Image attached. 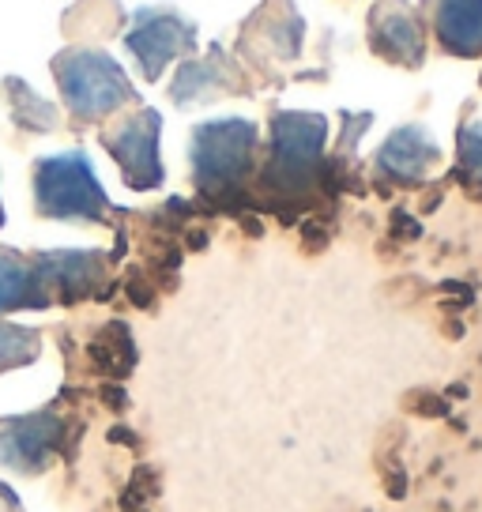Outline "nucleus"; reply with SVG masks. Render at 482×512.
<instances>
[{
	"mask_svg": "<svg viewBox=\"0 0 482 512\" xmlns=\"http://www.w3.org/2000/svg\"><path fill=\"white\" fill-rule=\"evenodd\" d=\"M479 87H482V76H479Z\"/></svg>",
	"mask_w": 482,
	"mask_h": 512,
	"instance_id": "nucleus-20",
	"label": "nucleus"
},
{
	"mask_svg": "<svg viewBox=\"0 0 482 512\" xmlns=\"http://www.w3.org/2000/svg\"><path fill=\"white\" fill-rule=\"evenodd\" d=\"M0 512H23V501L8 482H0Z\"/></svg>",
	"mask_w": 482,
	"mask_h": 512,
	"instance_id": "nucleus-18",
	"label": "nucleus"
},
{
	"mask_svg": "<svg viewBox=\"0 0 482 512\" xmlns=\"http://www.w3.org/2000/svg\"><path fill=\"white\" fill-rule=\"evenodd\" d=\"M306 19L294 0H260L257 12L238 27V61L257 72V83L283 87L290 68L302 57Z\"/></svg>",
	"mask_w": 482,
	"mask_h": 512,
	"instance_id": "nucleus-5",
	"label": "nucleus"
},
{
	"mask_svg": "<svg viewBox=\"0 0 482 512\" xmlns=\"http://www.w3.org/2000/svg\"><path fill=\"white\" fill-rule=\"evenodd\" d=\"M34 211L42 219H57V223L91 226H110L117 215L106 189L98 185L87 151L80 147L34 162Z\"/></svg>",
	"mask_w": 482,
	"mask_h": 512,
	"instance_id": "nucleus-2",
	"label": "nucleus"
},
{
	"mask_svg": "<svg viewBox=\"0 0 482 512\" xmlns=\"http://www.w3.org/2000/svg\"><path fill=\"white\" fill-rule=\"evenodd\" d=\"M445 162L441 144L426 125H400L373 155V174L396 185V189H418Z\"/></svg>",
	"mask_w": 482,
	"mask_h": 512,
	"instance_id": "nucleus-12",
	"label": "nucleus"
},
{
	"mask_svg": "<svg viewBox=\"0 0 482 512\" xmlns=\"http://www.w3.org/2000/svg\"><path fill=\"white\" fill-rule=\"evenodd\" d=\"M162 113L151 106H132L129 113L110 117V125L98 132V144L110 151L117 170L132 192H151L162 185V159H159Z\"/></svg>",
	"mask_w": 482,
	"mask_h": 512,
	"instance_id": "nucleus-6",
	"label": "nucleus"
},
{
	"mask_svg": "<svg viewBox=\"0 0 482 512\" xmlns=\"http://www.w3.org/2000/svg\"><path fill=\"white\" fill-rule=\"evenodd\" d=\"M324 140H328V117L309 110H279L268 121V155L260 166L264 189L279 196L306 192L324 166Z\"/></svg>",
	"mask_w": 482,
	"mask_h": 512,
	"instance_id": "nucleus-4",
	"label": "nucleus"
},
{
	"mask_svg": "<svg viewBox=\"0 0 482 512\" xmlns=\"http://www.w3.org/2000/svg\"><path fill=\"white\" fill-rule=\"evenodd\" d=\"M49 305H76L106 298L110 290V256L98 249H49L38 253Z\"/></svg>",
	"mask_w": 482,
	"mask_h": 512,
	"instance_id": "nucleus-11",
	"label": "nucleus"
},
{
	"mask_svg": "<svg viewBox=\"0 0 482 512\" xmlns=\"http://www.w3.org/2000/svg\"><path fill=\"white\" fill-rule=\"evenodd\" d=\"M125 46L140 64V76L147 83L162 80L166 64L177 57H193L200 38H196V23L189 16H181L170 4H147L136 8L125 34Z\"/></svg>",
	"mask_w": 482,
	"mask_h": 512,
	"instance_id": "nucleus-7",
	"label": "nucleus"
},
{
	"mask_svg": "<svg viewBox=\"0 0 482 512\" xmlns=\"http://www.w3.org/2000/svg\"><path fill=\"white\" fill-rule=\"evenodd\" d=\"M426 31L434 34L445 57L479 61L482 57V0H418Z\"/></svg>",
	"mask_w": 482,
	"mask_h": 512,
	"instance_id": "nucleus-13",
	"label": "nucleus"
},
{
	"mask_svg": "<svg viewBox=\"0 0 482 512\" xmlns=\"http://www.w3.org/2000/svg\"><path fill=\"white\" fill-rule=\"evenodd\" d=\"M0 226H4V204H0Z\"/></svg>",
	"mask_w": 482,
	"mask_h": 512,
	"instance_id": "nucleus-19",
	"label": "nucleus"
},
{
	"mask_svg": "<svg viewBox=\"0 0 482 512\" xmlns=\"http://www.w3.org/2000/svg\"><path fill=\"white\" fill-rule=\"evenodd\" d=\"M38 354H42V332L38 328L12 324V320L0 317V373L31 366Z\"/></svg>",
	"mask_w": 482,
	"mask_h": 512,
	"instance_id": "nucleus-16",
	"label": "nucleus"
},
{
	"mask_svg": "<svg viewBox=\"0 0 482 512\" xmlns=\"http://www.w3.org/2000/svg\"><path fill=\"white\" fill-rule=\"evenodd\" d=\"M456 174L471 189H482V117H471V106L456 128Z\"/></svg>",
	"mask_w": 482,
	"mask_h": 512,
	"instance_id": "nucleus-17",
	"label": "nucleus"
},
{
	"mask_svg": "<svg viewBox=\"0 0 482 512\" xmlns=\"http://www.w3.org/2000/svg\"><path fill=\"white\" fill-rule=\"evenodd\" d=\"M366 42H370L373 57L415 72L426 64V49H430V31L426 19L411 0H377L366 16Z\"/></svg>",
	"mask_w": 482,
	"mask_h": 512,
	"instance_id": "nucleus-9",
	"label": "nucleus"
},
{
	"mask_svg": "<svg viewBox=\"0 0 482 512\" xmlns=\"http://www.w3.org/2000/svg\"><path fill=\"white\" fill-rule=\"evenodd\" d=\"M253 91H257V80L245 72V64L238 57H230L219 42H211L204 57H185V64H177V76L170 83V102L177 110H193L211 98L253 95Z\"/></svg>",
	"mask_w": 482,
	"mask_h": 512,
	"instance_id": "nucleus-10",
	"label": "nucleus"
},
{
	"mask_svg": "<svg viewBox=\"0 0 482 512\" xmlns=\"http://www.w3.org/2000/svg\"><path fill=\"white\" fill-rule=\"evenodd\" d=\"M49 68H53L61 102H65L68 117H72V128L102 125V121L117 117L125 106L140 102L132 80L125 76V68L98 46L61 49Z\"/></svg>",
	"mask_w": 482,
	"mask_h": 512,
	"instance_id": "nucleus-1",
	"label": "nucleus"
},
{
	"mask_svg": "<svg viewBox=\"0 0 482 512\" xmlns=\"http://www.w3.org/2000/svg\"><path fill=\"white\" fill-rule=\"evenodd\" d=\"M260 128L245 117H215L200 121L189 136V166L193 185L204 196H230L257 170Z\"/></svg>",
	"mask_w": 482,
	"mask_h": 512,
	"instance_id": "nucleus-3",
	"label": "nucleus"
},
{
	"mask_svg": "<svg viewBox=\"0 0 482 512\" xmlns=\"http://www.w3.org/2000/svg\"><path fill=\"white\" fill-rule=\"evenodd\" d=\"M68 441V418L57 407H42L31 415L0 418V464L16 475H42L57 464Z\"/></svg>",
	"mask_w": 482,
	"mask_h": 512,
	"instance_id": "nucleus-8",
	"label": "nucleus"
},
{
	"mask_svg": "<svg viewBox=\"0 0 482 512\" xmlns=\"http://www.w3.org/2000/svg\"><path fill=\"white\" fill-rule=\"evenodd\" d=\"M16 309H49L38 253H19L0 245V317Z\"/></svg>",
	"mask_w": 482,
	"mask_h": 512,
	"instance_id": "nucleus-14",
	"label": "nucleus"
},
{
	"mask_svg": "<svg viewBox=\"0 0 482 512\" xmlns=\"http://www.w3.org/2000/svg\"><path fill=\"white\" fill-rule=\"evenodd\" d=\"M4 95H8V106H12V117H16L19 128H27V132H53V128L61 125L57 106L46 102V98H38L31 87L23 80H16V76L4 80Z\"/></svg>",
	"mask_w": 482,
	"mask_h": 512,
	"instance_id": "nucleus-15",
	"label": "nucleus"
}]
</instances>
